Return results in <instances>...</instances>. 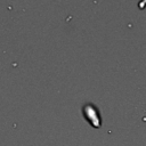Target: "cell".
Segmentation results:
<instances>
[{
  "instance_id": "1",
  "label": "cell",
  "mask_w": 146,
  "mask_h": 146,
  "mask_svg": "<svg viewBox=\"0 0 146 146\" xmlns=\"http://www.w3.org/2000/svg\"><path fill=\"white\" fill-rule=\"evenodd\" d=\"M82 115L84 120L95 129H99L102 127V116L98 107L92 103H87L82 107Z\"/></svg>"
},
{
  "instance_id": "2",
  "label": "cell",
  "mask_w": 146,
  "mask_h": 146,
  "mask_svg": "<svg viewBox=\"0 0 146 146\" xmlns=\"http://www.w3.org/2000/svg\"><path fill=\"white\" fill-rule=\"evenodd\" d=\"M146 7V0H141V1H139V3H138V8L139 9H144Z\"/></svg>"
}]
</instances>
